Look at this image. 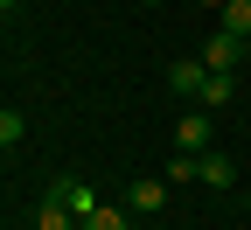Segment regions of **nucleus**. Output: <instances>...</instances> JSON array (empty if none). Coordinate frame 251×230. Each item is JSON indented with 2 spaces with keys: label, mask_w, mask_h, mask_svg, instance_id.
<instances>
[{
  "label": "nucleus",
  "mask_w": 251,
  "mask_h": 230,
  "mask_svg": "<svg viewBox=\"0 0 251 230\" xmlns=\"http://www.w3.org/2000/svg\"><path fill=\"white\" fill-rule=\"evenodd\" d=\"M42 203H56V209H70L77 223H84V216H98V209H105V203H98V188H91L84 175H56V181H49V195H42Z\"/></svg>",
  "instance_id": "1"
},
{
  "label": "nucleus",
  "mask_w": 251,
  "mask_h": 230,
  "mask_svg": "<svg viewBox=\"0 0 251 230\" xmlns=\"http://www.w3.org/2000/svg\"><path fill=\"white\" fill-rule=\"evenodd\" d=\"M202 84H209V63H202V56L168 63V91H175V98H202Z\"/></svg>",
  "instance_id": "2"
},
{
  "label": "nucleus",
  "mask_w": 251,
  "mask_h": 230,
  "mask_svg": "<svg viewBox=\"0 0 251 230\" xmlns=\"http://www.w3.org/2000/svg\"><path fill=\"white\" fill-rule=\"evenodd\" d=\"M126 209L147 216V209H168V175H140L133 188H126Z\"/></svg>",
  "instance_id": "3"
},
{
  "label": "nucleus",
  "mask_w": 251,
  "mask_h": 230,
  "mask_svg": "<svg viewBox=\"0 0 251 230\" xmlns=\"http://www.w3.org/2000/svg\"><path fill=\"white\" fill-rule=\"evenodd\" d=\"M202 63H209V70H237V63H244V35H230V28H216V35L202 42Z\"/></svg>",
  "instance_id": "4"
},
{
  "label": "nucleus",
  "mask_w": 251,
  "mask_h": 230,
  "mask_svg": "<svg viewBox=\"0 0 251 230\" xmlns=\"http://www.w3.org/2000/svg\"><path fill=\"white\" fill-rule=\"evenodd\" d=\"M175 147H181V153H209V112H202V105H196V112H181Z\"/></svg>",
  "instance_id": "5"
},
{
  "label": "nucleus",
  "mask_w": 251,
  "mask_h": 230,
  "mask_svg": "<svg viewBox=\"0 0 251 230\" xmlns=\"http://www.w3.org/2000/svg\"><path fill=\"white\" fill-rule=\"evenodd\" d=\"M196 181H209V188H230V181H237V168H230V160H224V153L209 147V153L196 160Z\"/></svg>",
  "instance_id": "6"
},
{
  "label": "nucleus",
  "mask_w": 251,
  "mask_h": 230,
  "mask_svg": "<svg viewBox=\"0 0 251 230\" xmlns=\"http://www.w3.org/2000/svg\"><path fill=\"white\" fill-rule=\"evenodd\" d=\"M230 98H237L230 70H209V84H202V98H196V105H202V112H216V105H230Z\"/></svg>",
  "instance_id": "7"
},
{
  "label": "nucleus",
  "mask_w": 251,
  "mask_h": 230,
  "mask_svg": "<svg viewBox=\"0 0 251 230\" xmlns=\"http://www.w3.org/2000/svg\"><path fill=\"white\" fill-rule=\"evenodd\" d=\"M216 28H230V35L251 42V0H224V7H216Z\"/></svg>",
  "instance_id": "8"
},
{
  "label": "nucleus",
  "mask_w": 251,
  "mask_h": 230,
  "mask_svg": "<svg viewBox=\"0 0 251 230\" xmlns=\"http://www.w3.org/2000/svg\"><path fill=\"white\" fill-rule=\"evenodd\" d=\"M84 230H133V209H98V216H84Z\"/></svg>",
  "instance_id": "9"
},
{
  "label": "nucleus",
  "mask_w": 251,
  "mask_h": 230,
  "mask_svg": "<svg viewBox=\"0 0 251 230\" xmlns=\"http://www.w3.org/2000/svg\"><path fill=\"white\" fill-rule=\"evenodd\" d=\"M35 230H84L70 209H56V203H42V216H35Z\"/></svg>",
  "instance_id": "10"
},
{
  "label": "nucleus",
  "mask_w": 251,
  "mask_h": 230,
  "mask_svg": "<svg viewBox=\"0 0 251 230\" xmlns=\"http://www.w3.org/2000/svg\"><path fill=\"white\" fill-rule=\"evenodd\" d=\"M21 133H28V119H21V112H7V105H0V147H21Z\"/></svg>",
  "instance_id": "11"
},
{
  "label": "nucleus",
  "mask_w": 251,
  "mask_h": 230,
  "mask_svg": "<svg viewBox=\"0 0 251 230\" xmlns=\"http://www.w3.org/2000/svg\"><path fill=\"white\" fill-rule=\"evenodd\" d=\"M196 160H202V153H175V160H168V188H175V181H196Z\"/></svg>",
  "instance_id": "12"
},
{
  "label": "nucleus",
  "mask_w": 251,
  "mask_h": 230,
  "mask_svg": "<svg viewBox=\"0 0 251 230\" xmlns=\"http://www.w3.org/2000/svg\"><path fill=\"white\" fill-rule=\"evenodd\" d=\"M202 7H209V14H216V7H224V0H202Z\"/></svg>",
  "instance_id": "13"
},
{
  "label": "nucleus",
  "mask_w": 251,
  "mask_h": 230,
  "mask_svg": "<svg viewBox=\"0 0 251 230\" xmlns=\"http://www.w3.org/2000/svg\"><path fill=\"white\" fill-rule=\"evenodd\" d=\"M147 7H161V0H147Z\"/></svg>",
  "instance_id": "14"
},
{
  "label": "nucleus",
  "mask_w": 251,
  "mask_h": 230,
  "mask_svg": "<svg viewBox=\"0 0 251 230\" xmlns=\"http://www.w3.org/2000/svg\"><path fill=\"white\" fill-rule=\"evenodd\" d=\"M0 7H14V0H0Z\"/></svg>",
  "instance_id": "15"
}]
</instances>
